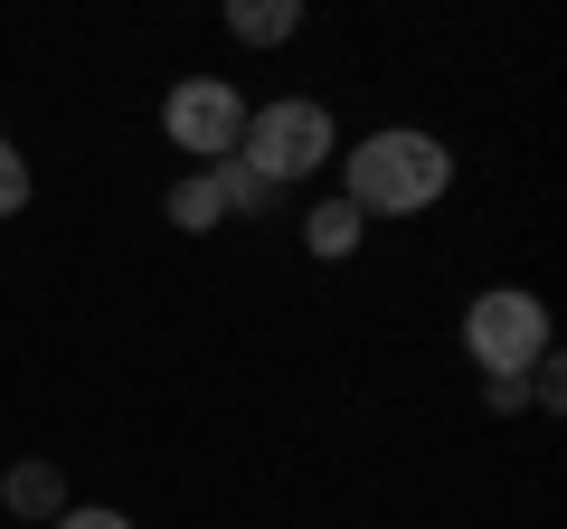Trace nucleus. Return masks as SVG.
Wrapping results in <instances>:
<instances>
[{
  "instance_id": "9b49d317",
  "label": "nucleus",
  "mask_w": 567,
  "mask_h": 529,
  "mask_svg": "<svg viewBox=\"0 0 567 529\" xmlns=\"http://www.w3.org/2000/svg\"><path fill=\"white\" fill-rule=\"evenodd\" d=\"M48 529H133V520H123V510H104V501H66Z\"/></svg>"
},
{
  "instance_id": "39448f33",
  "label": "nucleus",
  "mask_w": 567,
  "mask_h": 529,
  "mask_svg": "<svg viewBox=\"0 0 567 529\" xmlns=\"http://www.w3.org/2000/svg\"><path fill=\"white\" fill-rule=\"evenodd\" d=\"M0 501H10V520H58V510H66V473L58 464H48V454H20V464H10V473H0Z\"/></svg>"
},
{
  "instance_id": "f257e3e1",
  "label": "nucleus",
  "mask_w": 567,
  "mask_h": 529,
  "mask_svg": "<svg viewBox=\"0 0 567 529\" xmlns=\"http://www.w3.org/2000/svg\"><path fill=\"white\" fill-rule=\"evenodd\" d=\"M445 189H454V152L435 143V133H416V123H388V133H369L341 162V199L360 208V218H416V208H435Z\"/></svg>"
},
{
  "instance_id": "f03ea898",
  "label": "nucleus",
  "mask_w": 567,
  "mask_h": 529,
  "mask_svg": "<svg viewBox=\"0 0 567 529\" xmlns=\"http://www.w3.org/2000/svg\"><path fill=\"white\" fill-rule=\"evenodd\" d=\"M341 152V123H331V104L312 95H275V104H246V133H237V162L256 170V180H312V170Z\"/></svg>"
},
{
  "instance_id": "6e6552de",
  "label": "nucleus",
  "mask_w": 567,
  "mask_h": 529,
  "mask_svg": "<svg viewBox=\"0 0 567 529\" xmlns=\"http://www.w3.org/2000/svg\"><path fill=\"white\" fill-rule=\"evenodd\" d=\"M162 218L181 227V237H208V227H227V208H218V189H208V170H189V180H171Z\"/></svg>"
},
{
  "instance_id": "f8f14e48",
  "label": "nucleus",
  "mask_w": 567,
  "mask_h": 529,
  "mask_svg": "<svg viewBox=\"0 0 567 529\" xmlns=\"http://www.w3.org/2000/svg\"><path fill=\"white\" fill-rule=\"evenodd\" d=\"M483 397H492V407H502V416H520V407H529V369H520V378H492Z\"/></svg>"
},
{
  "instance_id": "20e7f679",
  "label": "nucleus",
  "mask_w": 567,
  "mask_h": 529,
  "mask_svg": "<svg viewBox=\"0 0 567 529\" xmlns=\"http://www.w3.org/2000/svg\"><path fill=\"white\" fill-rule=\"evenodd\" d=\"M162 133H171V152H189V162H227L237 152V133H246V95L227 76H181L162 95Z\"/></svg>"
},
{
  "instance_id": "423d86ee",
  "label": "nucleus",
  "mask_w": 567,
  "mask_h": 529,
  "mask_svg": "<svg viewBox=\"0 0 567 529\" xmlns=\"http://www.w3.org/2000/svg\"><path fill=\"white\" fill-rule=\"evenodd\" d=\"M218 20H227L237 48H284L303 29V0H218Z\"/></svg>"
},
{
  "instance_id": "0eeeda50",
  "label": "nucleus",
  "mask_w": 567,
  "mask_h": 529,
  "mask_svg": "<svg viewBox=\"0 0 567 529\" xmlns=\"http://www.w3.org/2000/svg\"><path fill=\"white\" fill-rule=\"evenodd\" d=\"M208 189H218L227 218H275V199H284V189H275V180H256L237 152H227V162H208Z\"/></svg>"
},
{
  "instance_id": "7ed1b4c3",
  "label": "nucleus",
  "mask_w": 567,
  "mask_h": 529,
  "mask_svg": "<svg viewBox=\"0 0 567 529\" xmlns=\"http://www.w3.org/2000/svg\"><path fill=\"white\" fill-rule=\"evenodd\" d=\"M464 350L483 378H520L539 350H558V331H548V303L529 284H492L464 303Z\"/></svg>"
},
{
  "instance_id": "1a4fd4ad",
  "label": "nucleus",
  "mask_w": 567,
  "mask_h": 529,
  "mask_svg": "<svg viewBox=\"0 0 567 529\" xmlns=\"http://www.w3.org/2000/svg\"><path fill=\"white\" fill-rule=\"evenodd\" d=\"M360 237H369V218H360L350 199H322V208L303 218V246H312V256H331V264H341V256H350Z\"/></svg>"
},
{
  "instance_id": "9d476101",
  "label": "nucleus",
  "mask_w": 567,
  "mask_h": 529,
  "mask_svg": "<svg viewBox=\"0 0 567 529\" xmlns=\"http://www.w3.org/2000/svg\"><path fill=\"white\" fill-rule=\"evenodd\" d=\"M20 208H29V152L0 133V218H20Z\"/></svg>"
}]
</instances>
